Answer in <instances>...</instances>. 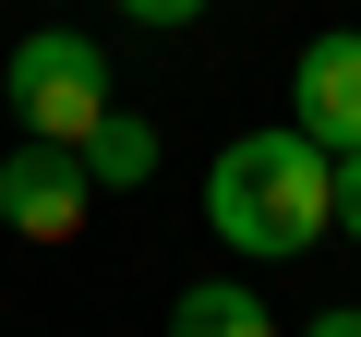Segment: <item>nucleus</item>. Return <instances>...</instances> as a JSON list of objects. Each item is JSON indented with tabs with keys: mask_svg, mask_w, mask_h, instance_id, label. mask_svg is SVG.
Wrapping results in <instances>:
<instances>
[{
	"mask_svg": "<svg viewBox=\"0 0 361 337\" xmlns=\"http://www.w3.org/2000/svg\"><path fill=\"white\" fill-rule=\"evenodd\" d=\"M85 181H121V193L157 181V121H145V109H109V121L85 133Z\"/></svg>",
	"mask_w": 361,
	"mask_h": 337,
	"instance_id": "6",
	"label": "nucleus"
},
{
	"mask_svg": "<svg viewBox=\"0 0 361 337\" xmlns=\"http://www.w3.org/2000/svg\"><path fill=\"white\" fill-rule=\"evenodd\" d=\"M205 229L229 241V253H313L337 217H325V145L301 133V121H277V133H241L229 157H217V181H205Z\"/></svg>",
	"mask_w": 361,
	"mask_h": 337,
	"instance_id": "1",
	"label": "nucleus"
},
{
	"mask_svg": "<svg viewBox=\"0 0 361 337\" xmlns=\"http://www.w3.org/2000/svg\"><path fill=\"white\" fill-rule=\"evenodd\" d=\"M85 205H97L85 145H37V133H25L13 157H0V229H25V241H73Z\"/></svg>",
	"mask_w": 361,
	"mask_h": 337,
	"instance_id": "3",
	"label": "nucleus"
},
{
	"mask_svg": "<svg viewBox=\"0 0 361 337\" xmlns=\"http://www.w3.org/2000/svg\"><path fill=\"white\" fill-rule=\"evenodd\" d=\"M169 337H277V313H265V289H241V277H193L169 301Z\"/></svg>",
	"mask_w": 361,
	"mask_h": 337,
	"instance_id": "5",
	"label": "nucleus"
},
{
	"mask_svg": "<svg viewBox=\"0 0 361 337\" xmlns=\"http://www.w3.org/2000/svg\"><path fill=\"white\" fill-rule=\"evenodd\" d=\"M121 13H133V25H193L205 0H121Z\"/></svg>",
	"mask_w": 361,
	"mask_h": 337,
	"instance_id": "8",
	"label": "nucleus"
},
{
	"mask_svg": "<svg viewBox=\"0 0 361 337\" xmlns=\"http://www.w3.org/2000/svg\"><path fill=\"white\" fill-rule=\"evenodd\" d=\"M325 217L361 241V145H349V157H325Z\"/></svg>",
	"mask_w": 361,
	"mask_h": 337,
	"instance_id": "7",
	"label": "nucleus"
},
{
	"mask_svg": "<svg viewBox=\"0 0 361 337\" xmlns=\"http://www.w3.org/2000/svg\"><path fill=\"white\" fill-rule=\"evenodd\" d=\"M301 337H361V313H313V325H301Z\"/></svg>",
	"mask_w": 361,
	"mask_h": 337,
	"instance_id": "9",
	"label": "nucleus"
},
{
	"mask_svg": "<svg viewBox=\"0 0 361 337\" xmlns=\"http://www.w3.org/2000/svg\"><path fill=\"white\" fill-rule=\"evenodd\" d=\"M289 121H301L325 157L361 145V25H337V37H313V49L289 61Z\"/></svg>",
	"mask_w": 361,
	"mask_h": 337,
	"instance_id": "4",
	"label": "nucleus"
},
{
	"mask_svg": "<svg viewBox=\"0 0 361 337\" xmlns=\"http://www.w3.org/2000/svg\"><path fill=\"white\" fill-rule=\"evenodd\" d=\"M0 97H13V121H25L37 145H85V133L121 109V97H109V49L73 37V25H37V37L0 49Z\"/></svg>",
	"mask_w": 361,
	"mask_h": 337,
	"instance_id": "2",
	"label": "nucleus"
}]
</instances>
